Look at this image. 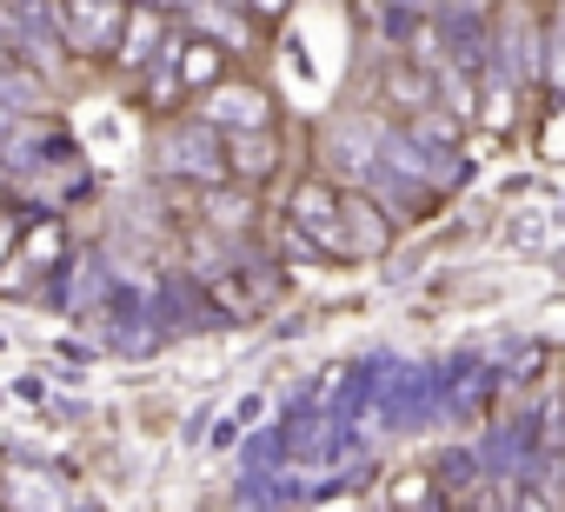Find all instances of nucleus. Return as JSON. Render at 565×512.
I'll list each match as a JSON object with an SVG mask.
<instances>
[{
  "label": "nucleus",
  "instance_id": "f257e3e1",
  "mask_svg": "<svg viewBox=\"0 0 565 512\" xmlns=\"http://www.w3.org/2000/svg\"><path fill=\"white\" fill-rule=\"evenodd\" d=\"M127 14H134V0H47L54 34L87 61H114V47L127 34Z\"/></svg>",
  "mask_w": 565,
  "mask_h": 512
},
{
  "label": "nucleus",
  "instance_id": "f03ea898",
  "mask_svg": "<svg viewBox=\"0 0 565 512\" xmlns=\"http://www.w3.org/2000/svg\"><path fill=\"white\" fill-rule=\"evenodd\" d=\"M287 220H300V226L327 246V260H360V253H353V233H347V193H340L327 173H307V180L287 193Z\"/></svg>",
  "mask_w": 565,
  "mask_h": 512
},
{
  "label": "nucleus",
  "instance_id": "7ed1b4c3",
  "mask_svg": "<svg viewBox=\"0 0 565 512\" xmlns=\"http://www.w3.org/2000/svg\"><path fill=\"white\" fill-rule=\"evenodd\" d=\"M167 147H173V153H160V173H193L200 186L233 180V167H226V134H220L213 120H200V114H193V127H180Z\"/></svg>",
  "mask_w": 565,
  "mask_h": 512
},
{
  "label": "nucleus",
  "instance_id": "20e7f679",
  "mask_svg": "<svg viewBox=\"0 0 565 512\" xmlns=\"http://www.w3.org/2000/svg\"><path fill=\"white\" fill-rule=\"evenodd\" d=\"M200 120H213L220 134H239V127H273V94L253 87V81H220L193 100Z\"/></svg>",
  "mask_w": 565,
  "mask_h": 512
},
{
  "label": "nucleus",
  "instance_id": "39448f33",
  "mask_svg": "<svg viewBox=\"0 0 565 512\" xmlns=\"http://www.w3.org/2000/svg\"><path fill=\"white\" fill-rule=\"evenodd\" d=\"M167 41H173V14L153 8V0H134L127 34H120V47H114V67H120V74H147V67L160 61Z\"/></svg>",
  "mask_w": 565,
  "mask_h": 512
},
{
  "label": "nucleus",
  "instance_id": "423d86ee",
  "mask_svg": "<svg viewBox=\"0 0 565 512\" xmlns=\"http://www.w3.org/2000/svg\"><path fill=\"white\" fill-rule=\"evenodd\" d=\"M226 41H213V34H200V28H186L180 34V81H186V94H206V87H220L226 81Z\"/></svg>",
  "mask_w": 565,
  "mask_h": 512
},
{
  "label": "nucleus",
  "instance_id": "0eeeda50",
  "mask_svg": "<svg viewBox=\"0 0 565 512\" xmlns=\"http://www.w3.org/2000/svg\"><path fill=\"white\" fill-rule=\"evenodd\" d=\"M226 167H233V180L259 186V180L279 167V134H273V127H239V134H226Z\"/></svg>",
  "mask_w": 565,
  "mask_h": 512
},
{
  "label": "nucleus",
  "instance_id": "6e6552de",
  "mask_svg": "<svg viewBox=\"0 0 565 512\" xmlns=\"http://www.w3.org/2000/svg\"><path fill=\"white\" fill-rule=\"evenodd\" d=\"M200 220L220 226V233H246V226H253V193H239V186L220 180V186L200 193Z\"/></svg>",
  "mask_w": 565,
  "mask_h": 512
},
{
  "label": "nucleus",
  "instance_id": "1a4fd4ad",
  "mask_svg": "<svg viewBox=\"0 0 565 512\" xmlns=\"http://www.w3.org/2000/svg\"><path fill=\"white\" fill-rule=\"evenodd\" d=\"M347 233H353V253H360V260H366V253H386V239H393V226L373 213L366 193H347Z\"/></svg>",
  "mask_w": 565,
  "mask_h": 512
},
{
  "label": "nucleus",
  "instance_id": "9d476101",
  "mask_svg": "<svg viewBox=\"0 0 565 512\" xmlns=\"http://www.w3.org/2000/svg\"><path fill=\"white\" fill-rule=\"evenodd\" d=\"M61 246H67V226H61L54 213L28 220V233H21V260H28V267H54V260H61Z\"/></svg>",
  "mask_w": 565,
  "mask_h": 512
},
{
  "label": "nucleus",
  "instance_id": "9b49d317",
  "mask_svg": "<svg viewBox=\"0 0 565 512\" xmlns=\"http://www.w3.org/2000/svg\"><path fill=\"white\" fill-rule=\"evenodd\" d=\"M206 294H213V300H220V307H226L233 320H246V313H259V294H253V287H239V280H226V274H220V280L206 287Z\"/></svg>",
  "mask_w": 565,
  "mask_h": 512
},
{
  "label": "nucleus",
  "instance_id": "f8f14e48",
  "mask_svg": "<svg viewBox=\"0 0 565 512\" xmlns=\"http://www.w3.org/2000/svg\"><path fill=\"white\" fill-rule=\"evenodd\" d=\"M386 499H393V505H439V486H433L426 472H406V479H399Z\"/></svg>",
  "mask_w": 565,
  "mask_h": 512
},
{
  "label": "nucleus",
  "instance_id": "ddd939ff",
  "mask_svg": "<svg viewBox=\"0 0 565 512\" xmlns=\"http://www.w3.org/2000/svg\"><path fill=\"white\" fill-rule=\"evenodd\" d=\"M28 206H8V200H0V260H8V253H21V233H28Z\"/></svg>",
  "mask_w": 565,
  "mask_h": 512
},
{
  "label": "nucleus",
  "instance_id": "4468645a",
  "mask_svg": "<svg viewBox=\"0 0 565 512\" xmlns=\"http://www.w3.org/2000/svg\"><path fill=\"white\" fill-rule=\"evenodd\" d=\"M505 239H512V246H519V253H545V239H552V233H545V220H539V213H519V220H512V233H505Z\"/></svg>",
  "mask_w": 565,
  "mask_h": 512
},
{
  "label": "nucleus",
  "instance_id": "2eb2a0df",
  "mask_svg": "<svg viewBox=\"0 0 565 512\" xmlns=\"http://www.w3.org/2000/svg\"><path fill=\"white\" fill-rule=\"evenodd\" d=\"M246 8H253L259 21H279V14H287V8H294V0H246Z\"/></svg>",
  "mask_w": 565,
  "mask_h": 512
},
{
  "label": "nucleus",
  "instance_id": "dca6fc26",
  "mask_svg": "<svg viewBox=\"0 0 565 512\" xmlns=\"http://www.w3.org/2000/svg\"><path fill=\"white\" fill-rule=\"evenodd\" d=\"M153 8H167V14H193L200 0H153Z\"/></svg>",
  "mask_w": 565,
  "mask_h": 512
},
{
  "label": "nucleus",
  "instance_id": "f3484780",
  "mask_svg": "<svg viewBox=\"0 0 565 512\" xmlns=\"http://www.w3.org/2000/svg\"><path fill=\"white\" fill-rule=\"evenodd\" d=\"M0 186H8V180H0Z\"/></svg>",
  "mask_w": 565,
  "mask_h": 512
},
{
  "label": "nucleus",
  "instance_id": "a211bd4d",
  "mask_svg": "<svg viewBox=\"0 0 565 512\" xmlns=\"http://www.w3.org/2000/svg\"><path fill=\"white\" fill-rule=\"evenodd\" d=\"M0 505H8V499H0Z\"/></svg>",
  "mask_w": 565,
  "mask_h": 512
}]
</instances>
